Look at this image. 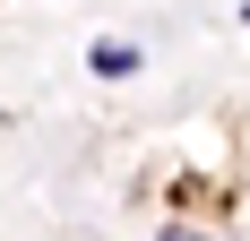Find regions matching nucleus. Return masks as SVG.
I'll list each match as a JSON object with an SVG mask.
<instances>
[{
	"label": "nucleus",
	"instance_id": "obj_1",
	"mask_svg": "<svg viewBox=\"0 0 250 241\" xmlns=\"http://www.w3.org/2000/svg\"><path fill=\"white\" fill-rule=\"evenodd\" d=\"M86 69H95V78H129V69H138V43H95Z\"/></svg>",
	"mask_w": 250,
	"mask_h": 241
},
{
	"label": "nucleus",
	"instance_id": "obj_2",
	"mask_svg": "<svg viewBox=\"0 0 250 241\" xmlns=\"http://www.w3.org/2000/svg\"><path fill=\"white\" fill-rule=\"evenodd\" d=\"M155 241H216V233H199V224H164Z\"/></svg>",
	"mask_w": 250,
	"mask_h": 241
}]
</instances>
